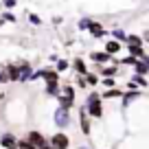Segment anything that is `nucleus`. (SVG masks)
<instances>
[{
    "mask_svg": "<svg viewBox=\"0 0 149 149\" xmlns=\"http://www.w3.org/2000/svg\"><path fill=\"white\" fill-rule=\"evenodd\" d=\"M97 72H99V77H118V72H121V66H116V64L97 66Z\"/></svg>",
    "mask_w": 149,
    "mask_h": 149,
    "instance_id": "13",
    "label": "nucleus"
},
{
    "mask_svg": "<svg viewBox=\"0 0 149 149\" xmlns=\"http://www.w3.org/2000/svg\"><path fill=\"white\" fill-rule=\"evenodd\" d=\"M90 61H92V64H97V66H105V64H112V59H114V57L110 55V53H105L101 48V51H90Z\"/></svg>",
    "mask_w": 149,
    "mask_h": 149,
    "instance_id": "7",
    "label": "nucleus"
},
{
    "mask_svg": "<svg viewBox=\"0 0 149 149\" xmlns=\"http://www.w3.org/2000/svg\"><path fill=\"white\" fill-rule=\"evenodd\" d=\"M88 33H90V37H92V40H103V37H107V35H110V29H105L101 22L92 20V24H90Z\"/></svg>",
    "mask_w": 149,
    "mask_h": 149,
    "instance_id": "8",
    "label": "nucleus"
},
{
    "mask_svg": "<svg viewBox=\"0 0 149 149\" xmlns=\"http://www.w3.org/2000/svg\"><path fill=\"white\" fill-rule=\"evenodd\" d=\"M90 24H92V18H88V15H84V18H79V22H77V29H79V31H86V33H88Z\"/></svg>",
    "mask_w": 149,
    "mask_h": 149,
    "instance_id": "29",
    "label": "nucleus"
},
{
    "mask_svg": "<svg viewBox=\"0 0 149 149\" xmlns=\"http://www.w3.org/2000/svg\"><path fill=\"white\" fill-rule=\"evenodd\" d=\"M26 20H29V24H33V26H42V24H44V20L40 18L35 11H29V13H26Z\"/></svg>",
    "mask_w": 149,
    "mask_h": 149,
    "instance_id": "28",
    "label": "nucleus"
},
{
    "mask_svg": "<svg viewBox=\"0 0 149 149\" xmlns=\"http://www.w3.org/2000/svg\"><path fill=\"white\" fill-rule=\"evenodd\" d=\"M61 22H64V18H61V15H55V18H53V24H55V26H59Z\"/></svg>",
    "mask_w": 149,
    "mask_h": 149,
    "instance_id": "36",
    "label": "nucleus"
},
{
    "mask_svg": "<svg viewBox=\"0 0 149 149\" xmlns=\"http://www.w3.org/2000/svg\"><path fill=\"white\" fill-rule=\"evenodd\" d=\"M101 86L103 88H116L118 81H116V77H101Z\"/></svg>",
    "mask_w": 149,
    "mask_h": 149,
    "instance_id": "32",
    "label": "nucleus"
},
{
    "mask_svg": "<svg viewBox=\"0 0 149 149\" xmlns=\"http://www.w3.org/2000/svg\"><path fill=\"white\" fill-rule=\"evenodd\" d=\"M53 123H55L57 130H64V132H66V130H70V127H72L74 118H72V114H70L68 107L57 105L55 110H53Z\"/></svg>",
    "mask_w": 149,
    "mask_h": 149,
    "instance_id": "2",
    "label": "nucleus"
},
{
    "mask_svg": "<svg viewBox=\"0 0 149 149\" xmlns=\"http://www.w3.org/2000/svg\"><path fill=\"white\" fill-rule=\"evenodd\" d=\"M123 92H125V90L118 88V86H116V88H103L101 99H103V101H114V99H121Z\"/></svg>",
    "mask_w": 149,
    "mask_h": 149,
    "instance_id": "16",
    "label": "nucleus"
},
{
    "mask_svg": "<svg viewBox=\"0 0 149 149\" xmlns=\"http://www.w3.org/2000/svg\"><path fill=\"white\" fill-rule=\"evenodd\" d=\"M5 84H9V77H7L5 66H0V86H5Z\"/></svg>",
    "mask_w": 149,
    "mask_h": 149,
    "instance_id": "35",
    "label": "nucleus"
},
{
    "mask_svg": "<svg viewBox=\"0 0 149 149\" xmlns=\"http://www.w3.org/2000/svg\"><path fill=\"white\" fill-rule=\"evenodd\" d=\"M143 40H145V44H149V29L143 33Z\"/></svg>",
    "mask_w": 149,
    "mask_h": 149,
    "instance_id": "38",
    "label": "nucleus"
},
{
    "mask_svg": "<svg viewBox=\"0 0 149 149\" xmlns=\"http://www.w3.org/2000/svg\"><path fill=\"white\" fill-rule=\"evenodd\" d=\"M44 68H46L44 70V79H42L44 84H61V74L53 66H44Z\"/></svg>",
    "mask_w": 149,
    "mask_h": 149,
    "instance_id": "15",
    "label": "nucleus"
},
{
    "mask_svg": "<svg viewBox=\"0 0 149 149\" xmlns=\"http://www.w3.org/2000/svg\"><path fill=\"white\" fill-rule=\"evenodd\" d=\"M57 59H59V55H55V53H51V55H48V61H53V64H55Z\"/></svg>",
    "mask_w": 149,
    "mask_h": 149,
    "instance_id": "37",
    "label": "nucleus"
},
{
    "mask_svg": "<svg viewBox=\"0 0 149 149\" xmlns=\"http://www.w3.org/2000/svg\"><path fill=\"white\" fill-rule=\"evenodd\" d=\"M18 66H20V81H18V84H29L31 72H33V64L29 59H20Z\"/></svg>",
    "mask_w": 149,
    "mask_h": 149,
    "instance_id": "10",
    "label": "nucleus"
},
{
    "mask_svg": "<svg viewBox=\"0 0 149 149\" xmlns=\"http://www.w3.org/2000/svg\"><path fill=\"white\" fill-rule=\"evenodd\" d=\"M5 24H7V22H5V20H2V15H0V26H5Z\"/></svg>",
    "mask_w": 149,
    "mask_h": 149,
    "instance_id": "41",
    "label": "nucleus"
},
{
    "mask_svg": "<svg viewBox=\"0 0 149 149\" xmlns=\"http://www.w3.org/2000/svg\"><path fill=\"white\" fill-rule=\"evenodd\" d=\"M70 68L74 70V74H86V72H90V66H88V61H86L84 57H74V59H70Z\"/></svg>",
    "mask_w": 149,
    "mask_h": 149,
    "instance_id": "14",
    "label": "nucleus"
},
{
    "mask_svg": "<svg viewBox=\"0 0 149 149\" xmlns=\"http://www.w3.org/2000/svg\"><path fill=\"white\" fill-rule=\"evenodd\" d=\"M55 101H57V105H61V107H68V110H72V107H74V103H77V101H72V99H68V97H64V94H57V97H55Z\"/></svg>",
    "mask_w": 149,
    "mask_h": 149,
    "instance_id": "23",
    "label": "nucleus"
},
{
    "mask_svg": "<svg viewBox=\"0 0 149 149\" xmlns=\"http://www.w3.org/2000/svg\"><path fill=\"white\" fill-rule=\"evenodd\" d=\"M134 72H136V74H145V77H149V66L145 64L143 59H138V61H136V66H134Z\"/></svg>",
    "mask_w": 149,
    "mask_h": 149,
    "instance_id": "27",
    "label": "nucleus"
},
{
    "mask_svg": "<svg viewBox=\"0 0 149 149\" xmlns=\"http://www.w3.org/2000/svg\"><path fill=\"white\" fill-rule=\"evenodd\" d=\"M77 149H92V147H88V145H81V147H77Z\"/></svg>",
    "mask_w": 149,
    "mask_h": 149,
    "instance_id": "40",
    "label": "nucleus"
},
{
    "mask_svg": "<svg viewBox=\"0 0 149 149\" xmlns=\"http://www.w3.org/2000/svg\"><path fill=\"white\" fill-rule=\"evenodd\" d=\"M48 143L53 149H70V136L64 130H57L55 134L48 136Z\"/></svg>",
    "mask_w": 149,
    "mask_h": 149,
    "instance_id": "4",
    "label": "nucleus"
},
{
    "mask_svg": "<svg viewBox=\"0 0 149 149\" xmlns=\"http://www.w3.org/2000/svg\"><path fill=\"white\" fill-rule=\"evenodd\" d=\"M61 92V84H44V94L51 99H55Z\"/></svg>",
    "mask_w": 149,
    "mask_h": 149,
    "instance_id": "18",
    "label": "nucleus"
},
{
    "mask_svg": "<svg viewBox=\"0 0 149 149\" xmlns=\"http://www.w3.org/2000/svg\"><path fill=\"white\" fill-rule=\"evenodd\" d=\"M143 61H145V64H147V66H149V53H145V57H143Z\"/></svg>",
    "mask_w": 149,
    "mask_h": 149,
    "instance_id": "39",
    "label": "nucleus"
},
{
    "mask_svg": "<svg viewBox=\"0 0 149 149\" xmlns=\"http://www.w3.org/2000/svg\"><path fill=\"white\" fill-rule=\"evenodd\" d=\"M53 68H55L59 74L68 72V70H70V59H66V57H59V59L55 61V66H53Z\"/></svg>",
    "mask_w": 149,
    "mask_h": 149,
    "instance_id": "19",
    "label": "nucleus"
},
{
    "mask_svg": "<svg viewBox=\"0 0 149 149\" xmlns=\"http://www.w3.org/2000/svg\"><path fill=\"white\" fill-rule=\"evenodd\" d=\"M138 99H143V90H125L123 97H121V107L127 110V107H130L132 103H136Z\"/></svg>",
    "mask_w": 149,
    "mask_h": 149,
    "instance_id": "6",
    "label": "nucleus"
},
{
    "mask_svg": "<svg viewBox=\"0 0 149 149\" xmlns=\"http://www.w3.org/2000/svg\"><path fill=\"white\" fill-rule=\"evenodd\" d=\"M74 88H77V90H88L86 74H77V77H74Z\"/></svg>",
    "mask_w": 149,
    "mask_h": 149,
    "instance_id": "30",
    "label": "nucleus"
},
{
    "mask_svg": "<svg viewBox=\"0 0 149 149\" xmlns=\"http://www.w3.org/2000/svg\"><path fill=\"white\" fill-rule=\"evenodd\" d=\"M84 107H86V112L90 114V118H94V121H103V116H105V107H103L101 92H97V90L88 92V97H86V101H84Z\"/></svg>",
    "mask_w": 149,
    "mask_h": 149,
    "instance_id": "1",
    "label": "nucleus"
},
{
    "mask_svg": "<svg viewBox=\"0 0 149 149\" xmlns=\"http://www.w3.org/2000/svg\"><path fill=\"white\" fill-rule=\"evenodd\" d=\"M77 112H79V116H77V123H79L81 134H84L86 138H90V136H92V118H90V114L86 112V107H84V105L77 107Z\"/></svg>",
    "mask_w": 149,
    "mask_h": 149,
    "instance_id": "3",
    "label": "nucleus"
},
{
    "mask_svg": "<svg viewBox=\"0 0 149 149\" xmlns=\"http://www.w3.org/2000/svg\"><path fill=\"white\" fill-rule=\"evenodd\" d=\"M125 48H127V53L130 55H134V57H138V59H143L145 57V46H134V44H125Z\"/></svg>",
    "mask_w": 149,
    "mask_h": 149,
    "instance_id": "21",
    "label": "nucleus"
},
{
    "mask_svg": "<svg viewBox=\"0 0 149 149\" xmlns=\"http://www.w3.org/2000/svg\"><path fill=\"white\" fill-rule=\"evenodd\" d=\"M0 15H2V20H5L7 24H15V22H18V15H15L13 11H9V9H2Z\"/></svg>",
    "mask_w": 149,
    "mask_h": 149,
    "instance_id": "26",
    "label": "nucleus"
},
{
    "mask_svg": "<svg viewBox=\"0 0 149 149\" xmlns=\"http://www.w3.org/2000/svg\"><path fill=\"white\" fill-rule=\"evenodd\" d=\"M0 147L2 149H18V136L13 132H2L0 134Z\"/></svg>",
    "mask_w": 149,
    "mask_h": 149,
    "instance_id": "9",
    "label": "nucleus"
},
{
    "mask_svg": "<svg viewBox=\"0 0 149 149\" xmlns=\"http://www.w3.org/2000/svg\"><path fill=\"white\" fill-rule=\"evenodd\" d=\"M132 81H134V84H136V88H140V90H143V88H149V77H145V74H132Z\"/></svg>",
    "mask_w": 149,
    "mask_h": 149,
    "instance_id": "22",
    "label": "nucleus"
},
{
    "mask_svg": "<svg viewBox=\"0 0 149 149\" xmlns=\"http://www.w3.org/2000/svg\"><path fill=\"white\" fill-rule=\"evenodd\" d=\"M61 94L68 97V99H72V101H77V99H74V94H77L74 84H70V81H61Z\"/></svg>",
    "mask_w": 149,
    "mask_h": 149,
    "instance_id": "17",
    "label": "nucleus"
},
{
    "mask_svg": "<svg viewBox=\"0 0 149 149\" xmlns=\"http://www.w3.org/2000/svg\"><path fill=\"white\" fill-rule=\"evenodd\" d=\"M0 103H2V101H0Z\"/></svg>",
    "mask_w": 149,
    "mask_h": 149,
    "instance_id": "42",
    "label": "nucleus"
},
{
    "mask_svg": "<svg viewBox=\"0 0 149 149\" xmlns=\"http://www.w3.org/2000/svg\"><path fill=\"white\" fill-rule=\"evenodd\" d=\"M24 138H26L29 143H33L35 147H44V145H48V136H46V134H42L40 130H29Z\"/></svg>",
    "mask_w": 149,
    "mask_h": 149,
    "instance_id": "5",
    "label": "nucleus"
},
{
    "mask_svg": "<svg viewBox=\"0 0 149 149\" xmlns=\"http://www.w3.org/2000/svg\"><path fill=\"white\" fill-rule=\"evenodd\" d=\"M125 44H134V46H145V40H143V35H138V33H127Z\"/></svg>",
    "mask_w": 149,
    "mask_h": 149,
    "instance_id": "24",
    "label": "nucleus"
},
{
    "mask_svg": "<svg viewBox=\"0 0 149 149\" xmlns=\"http://www.w3.org/2000/svg\"><path fill=\"white\" fill-rule=\"evenodd\" d=\"M18 149H37V147L33 143H29V140L22 136V138H18Z\"/></svg>",
    "mask_w": 149,
    "mask_h": 149,
    "instance_id": "33",
    "label": "nucleus"
},
{
    "mask_svg": "<svg viewBox=\"0 0 149 149\" xmlns=\"http://www.w3.org/2000/svg\"><path fill=\"white\" fill-rule=\"evenodd\" d=\"M0 7H2V9H15V7H18V0H0Z\"/></svg>",
    "mask_w": 149,
    "mask_h": 149,
    "instance_id": "34",
    "label": "nucleus"
},
{
    "mask_svg": "<svg viewBox=\"0 0 149 149\" xmlns=\"http://www.w3.org/2000/svg\"><path fill=\"white\" fill-rule=\"evenodd\" d=\"M110 37H114V40H118V42L125 44V40H127V31H125V29H121V26H114V29H110Z\"/></svg>",
    "mask_w": 149,
    "mask_h": 149,
    "instance_id": "20",
    "label": "nucleus"
},
{
    "mask_svg": "<svg viewBox=\"0 0 149 149\" xmlns=\"http://www.w3.org/2000/svg\"><path fill=\"white\" fill-rule=\"evenodd\" d=\"M86 81H88V88H97L99 84H101V77H99V72H86Z\"/></svg>",
    "mask_w": 149,
    "mask_h": 149,
    "instance_id": "25",
    "label": "nucleus"
},
{
    "mask_svg": "<svg viewBox=\"0 0 149 149\" xmlns=\"http://www.w3.org/2000/svg\"><path fill=\"white\" fill-rule=\"evenodd\" d=\"M44 70L46 68H33V72H31V84H35V81H42L44 79Z\"/></svg>",
    "mask_w": 149,
    "mask_h": 149,
    "instance_id": "31",
    "label": "nucleus"
},
{
    "mask_svg": "<svg viewBox=\"0 0 149 149\" xmlns=\"http://www.w3.org/2000/svg\"><path fill=\"white\" fill-rule=\"evenodd\" d=\"M123 48H125V44H123V42H118V40H114V37H110V40H107V42L103 44V51H105V53H110L112 57H116L118 53L123 51Z\"/></svg>",
    "mask_w": 149,
    "mask_h": 149,
    "instance_id": "12",
    "label": "nucleus"
},
{
    "mask_svg": "<svg viewBox=\"0 0 149 149\" xmlns=\"http://www.w3.org/2000/svg\"><path fill=\"white\" fill-rule=\"evenodd\" d=\"M5 70H7V77H9V84H18L20 81V66H18V61H5Z\"/></svg>",
    "mask_w": 149,
    "mask_h": 149,
    "instance_id": "11",
    "label": "nucleus"
}]
</instances>
